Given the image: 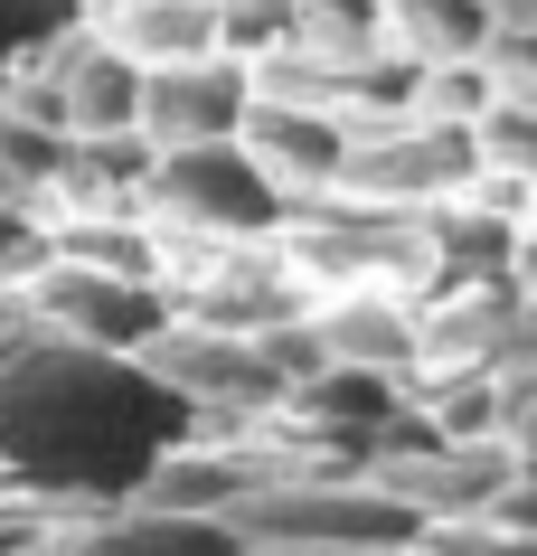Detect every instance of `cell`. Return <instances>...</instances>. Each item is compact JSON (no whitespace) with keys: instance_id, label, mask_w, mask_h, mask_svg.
Returning a JSON list of instances; mask_svg holds the SVG:
<instances>
[{"instance_id":"obj_9","label":"cell","mask_w":537,"mask_h":556,"mask_svg":"<svg viewBox=\"0 0 537 556\" xmlns=\"http://www.w3.org/2000/svg\"><path fill=\"white\" fill-rule=\"evenodd\" d=\"M387 38L415 66H452L490 48V0H387Z\"/></svg>"},{"instance_id":"obj_11","label":"cell","mask_w":537,"mask_h":556,"mask_svg":"<svg viewBox=\"0 0 537 556\" xmlns=\"http://www.w3.org/2000/svg\"><path fill=\"white\" fill-rule=\"evenodd\" d=\"M424 556H537V538L500 519H452V528H424Z\"/></svg>"},{"instance_id":"obj_15","label":"cell","mask_w":537,"mask_h":556,"mask_svg":"<svg viewBox=\"0 0 537 556\" xmlns=\"http://www.w3.org/2000/svg\"><path fill=\"white\" fill-rule=\"evenodd\" d=\"M490 29H537V0H490Z\"/></svg>"},{"instance_id":"obj_10","label":"cell","mask_w":537,"mask_h":556,"mask_svg":"<svg viewBox=\"0 0 537 556\" xmlns=\"http://www.w3.org/2000/svg\"><path fill=\"white\" fill-rule=\"evenodd\" d=\"M48 264H57V217L0 199V293H29Z\"/></svg>"},{"instance_id":"obj_12","label":"cell","mask_w":537,"mask_h":556,"mask_svg":"<svg viewBox=\"0 0 537 556\" xmlns=\"http://www.w3.org/2000/svg\"><path fill=\"white\" fill-rule=\"evenodd\" d=\"M490 519H500V528H528V538H537V471H528V463L509 471V491L490 500Z\"/></svg>"},{"instance_id":"obj_4","label":"cell","mask_w":537,"mask_h":556,"mask_svg":"<svg viewBox=\"0 0 537 556\" xmlns=\"http://www.w3.org/2000/svg\"><path fill=\"white\" fill-rule=\"evenodd\" d=\"M481 179V151L462 123H434V114H406V123H368L349 142V170L330 199H358V207H387V217H434V207L472 199Z\"/></svg>"},{"instance_id":"obj_1","label":"cell","mask_w":537,"mask_h":556,"mask_svg":"<svg viewBox=\"0 0 537 556\" xmlns=\"http://www.w3.org/2000/svg\"><path fill=\"white\" fill-rule=\"evenodd\" d=\"M245 556H396L424 547V519L349 463H311V453H273L265 481L236 500Z\"/></svg>"},{"instance_id":"obj_5","label":"cell","mask_w":537,"mask_h":556,"mask_svg":"<svg viewBox=\"0 0 537 556\" xmlns=\"http://www.w3.org/2000/svg\"><path fill=\"white\" fill-rule=\"evenodd\" d=\"M255 114V66L236 58H179L142 66V142L151 151H199V142H236Z\"/></svg>"},{"instance_id":"obj_8","label":"cell","mask_w":537,"mask_h":556,"mask_svg":"<svg viewBox=\"0 0 537 556\" xmlns=\"http://www.w3.org/2000/svg\"><path fill=\"white\" fill-rule=\"evenodd\" d=\"M66 132L57 123H38V114H20L10 94H0V199L10 207H48L57 217V199H66Z\"/></svg>"},{"instance_id":"obj_7","label":"cell","mask_w":537,"mask_h":556,"mask_svg":"<svg viewBox=\"0 0 537 556\" xmlns=\"http://www.w3.org/2000/svg\"><path fill=\"white\" fill-rule=\"evenodd\" d=\"M57 556H245V538H236V519H189V509H142V500H123V509L76 519Z\"/></svg>"},{"instance_id":"obj_3","label":"cell","mask_w":537,"mask_h":556,"mask_svg":"<svg viewBox=\"0 0 537 556\" xmlns=\"http://www.w3.org/2000/svg\"><path fill=\"white\" fill-rule=\"evenodd\" d=\"M29 330L38 340H66V350L94 358H151L179 330V293L170 283H132V274H94V264H48L29 293Z\"/></svg>"},{"instance_id":"obj_13","label":"cell","mask_w":537,"mask_h":556,"mask_svg":"<svg viewBox=\"0 0 537 556\" xmlns=\"http://www.w3.org/2000/svg\"><path fill=\"white\" fill-rule=\"evenodd\" d=\"M509 453H519V463L537 471V378L519 387V396H509Z\"/></svg>"},{"instance_id":"obj_2","label":"cell","mask_w":537,"mask_h":556,"mask_svg":"<svg viewBox=\"0 0 537 556\" xmlns=\"http://www.w3.org/2000/svg\"><path fill=\"white\" fill-rule=\"evenodd\" d=\"M142 217L170 245H283L293 199L255 170L245 142H199V151H161V170L142 189Z\"/></svg>"},{"instance_id":"obj_6","label":"cell","mask_w":537,"mask_h":556,"mask_svg":"<svg viewBox=\"0 0 537 556\" xmlns=\"http://www.w3.org/2000/svg\"><path fill=\"white\" fill-rule=\"evenodd\" d=\"M236 142L255 151V170H265L293 207H311V199H330V189H340L358 123L330 114V104H302V94H265V86H255V114H245Z\"/></svg>"},{"instance_id":"obj_14","label":"cell","mask_w":537,"mask_h":556,"mask_svg":"<svg viewBox=\"0 0 537 556\" xmlns=\"http://www.w3.org/2000/svg\"><path fill=\"white\" fill-rule=\"evenodd\" d=\"M29 340H38V330H29V302H20V293H0V368L29 350Z\"/></svg>"}]
</instances>
